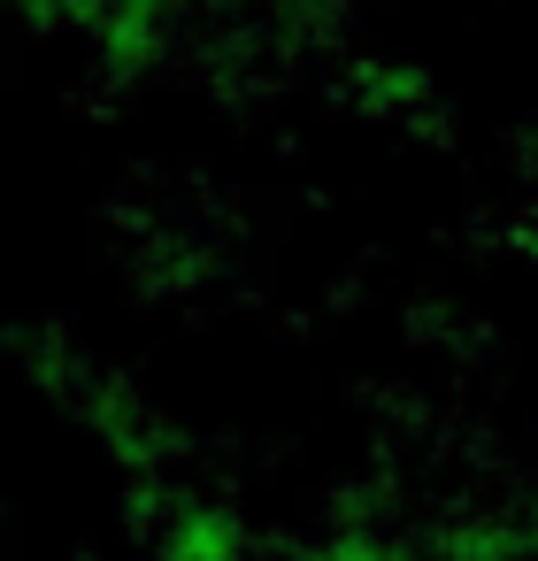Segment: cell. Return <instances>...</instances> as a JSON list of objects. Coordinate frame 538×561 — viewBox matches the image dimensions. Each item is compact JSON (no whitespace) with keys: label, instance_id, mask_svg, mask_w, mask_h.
Here are the masks:
<instances>
[{"label":"cell","instance_id":"1","mask_svg":"<svg viewBox=\"0 0 538 561\" xmlns=\"http://www.w3.org/2000/svg\"><path fill=\"white\" fill-rule=\"evenodd\" d=\"M16 24H32V32H85L93 16H101V0H0Z\"/></svg>","mask_w":538,"mask_h":561}]
</instances>
